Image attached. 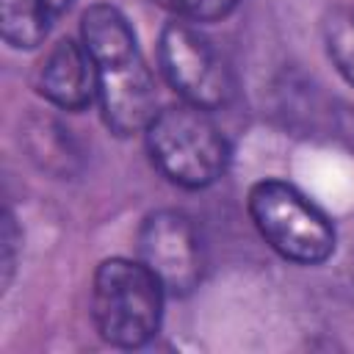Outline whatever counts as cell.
Here are the masks:
<instances>
[{
  "label": "cell",
  "mask_w": 354,
  "mask_h": 354,
  "mask_svg": "<svg viewBox=\"0 0 354 354\" xmlns=\"http://www.w3.org/2000/svg\"><path fill=\"white\" fill-rule=\"evenodd\" d=\"M80 39L94 61L105 127L119 138L144 133L158 113V94L127 17L111 3H94L83 11Z\"/></svg>",
  "instance_id": "obj_1"
},
{
  "label": "cell",
  "mask_w": 354,
  "mask_h": 354,
  "mask_svg": "<svg viewBox=\"0 0 354 354\" xmlns=\"http://www.w3.org/2000/svg\"><path fill=\"white\" fill-rule=\"evenodd\" d=\"M152 166L174 185L199 191L213 185L230 166V144L210 111L177 102L152 116L144 130Z\"/></svg>",
  "instance_id": "obj_2"
},
{
  "label": "cell",
  "mask_w": 354,
  "mask_h": 354,
  "mask_svg": "<svg viewBox=\"0 0 354 354\" xmlns=\"http://www.w3.org/2000/svg\"><path fill=\"white\" fill-rule=\"evenodd\" d=\"M163 285L130 257H108L91 279V321L97 335L113 348H141L163 321Z\"/></svg>",
  "instance_id": "obj_3"
},
{
  "label": "cell",
  "mask_w": 354,
  "mask_h": 354,
  "mask_svg": "<svg viewBox=\"0 0 354 354\" xmlns=\"http://www.w3.org/2000/svg\"><path fill=\"white\" fill-rule=\"evenodd\" d=\"M246 210L263 241L290 263L318 266L335 252L332 218L285 180H260L249 188Z\"/></svg>",
  "instance_id": "obj_4"
},
{
  "label": "cell",
  "mask_w": 354,
  "mask_h": 354,
  "mask_svg": "<svg viewBox=\"0 0 354 354\" xmlns=\"http://www.w3.org/2000/svg\"><path fill=\"white\" fill-rule=\"evenodd\" d=\"M158 64L166 83L205 111L224 108L235 94V77L221 50L185 19H171L158 36Z\"/></svg>",
  "instance_id": "obj_5"
},
{
  "label": "cell",
  "mask_w": 354,
  "mask_h": 354,
  "mask_svg": "<svg viewBox=\"0 0 354 354\" xmlns=\"http://www.w3.org/2000/svg\"><path fill=\"white\" fill-rule=\"evenodd\" d=\"M138 260L160 279L169 296H188L205 277V243L183 210H155L138 227Z\"/></svg>",
  "instance_id": "obj_6"
},
{
  "label": "cell",
  "mask_w": 354,
  "mask_h": 354,
  "mask_svg": "<svg viewBox=\"0 0 354 354\" xmlns=\"http://www.w3.org/2000/svg\"><path fill=\"white\" fill-rule=\"evenodd\" d=\"M39 94L61 111H86L97 97L94 61L83 41L58 39L39 64Z\"/></svg>",
  "instance_id": "obj_7"
},
{
  "label": "cell",
  "mask_w": 354,
  "mask_h": 354,
  "mask_svg": "<svg viewBox=\"0 0 354 354\" xmlns=\"http://www.w3.org/2000/svg\"><path fill=\"white\" fill-rule=\"evenodd\" d=\"M72 0H0V33L14 50H36Z\"/></svg>",
  "instance_id": "obj_8"
},
{
  "label": "cell",
  "mask_w": 354,
  "mask_h": 354,
  "mask_svg": "<svg viewBox=\"0 0 354 354\" xmlns=\"http://www.w3.org/2000/svg\"><path fill=\"white\" fill-rule=\"evenodd\" d=\"M324 47L337 75L354 88V8L335 6L321 19Z\"/></svg>",
  "instance_id": "obj_9"
},
{
  "label": "cell",
  "mask_w": 354,
  "mask_h": 354,
  "mask_svg": "<svg viewBox=\"0 0 354 354\" xmlns=\"http://www.w3.org/2000/svg\"><path fill=\"white\" fill-rule=\"evenodd\" d=\"M158 8L169 11L174 19L185 22H218L230 17L241 0H152Z\"/></svg>",
  "instance_id": "obj_10"
},
{
  "label": "cell",
  "mask_w": 354,
  "mask_h": 354,
  "mask_svg": "<svg viewBox=\"0 0 354 354\" xmlns=\"http://www.w3.org/2000/svg\"><path fill=\"white\" fill-rule=\"evenodd\" d=\"M17 241H19V232H17L14 216H11V210H3V232H0V249H3V257H0V266H3V288H8L11 274H14Z\"/></svg>",
  "instance_id": "obj_11"
},
{
  "label": "cell",
  "mask_w": 354,
  "mask_h": 354,
  "mask_svg": "<svg viewBox=\"0 0 354 354\" xmlns=\"http://www.w3.org/2000/svg\"><path fill=\"white\" fill-rule=\"evenodd\" d=\"M351 277H354V252H351Z\"/></svg>",
  "instance_id": "obj_12"
}]
</instances>
